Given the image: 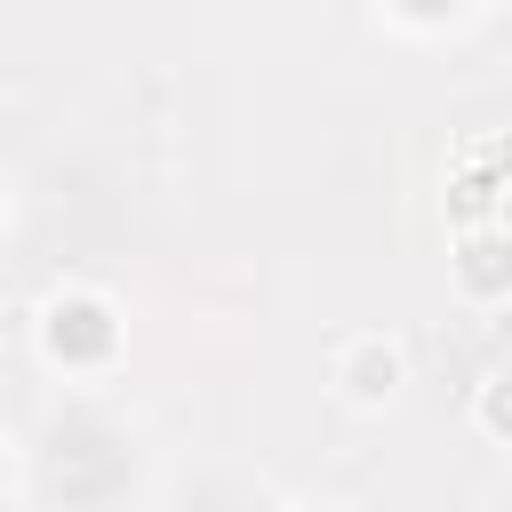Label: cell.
Wrapping results in <instances>:
<instances>
[{
  "instance_id": "cell-2",
  "label": "cell",
  "mask_w": 512,
  "mask_h": 512,
  "mask_svg": "<svg viewBox=\"0 0 512 512\" xmlns=\"http://www.w3.org/2000/svg\"><path fill=\"white\" fill-rule=\"evenodd\" d=\"M456 272H464L472 296H504V288H512V248H504L496 232H472L464 256H456Z\"/></svg>"
},
{
  "instance_id": "cell-6",
  "label": "cell",
  "mask_w": 512,
  "mask_h": 512,
  "mask_svg": "<svg viewBox=\"0 0 512 512\" xmlns=\"http://www.w3.org/2000/svg\"><path fill=\"white\" fill-rule=\"evenodd\" d=\"M0 472H8V456H0Z\"/></svg>"
},
{
  "instance_id": "cell-5",
  "label": "cell",
  "mask_w": 512,
  "mask_h": 512,
  "mask_svg": "<svg viewBox=\"0 0 512 512\" xmlns=\"http://www.w3.org/2000/svg\"><path fill=\"white\" fill-rule=\"evenodd\" d=\"M408 8H424V16H432V8H456V0H408Z\"/></svg>"
},
{
  "instance_id": "cell-3",
  "label": "cell",
  "mask_w": 512,
  "mask_h": 512,
  "mask_svg": "<svg viewBox=\"0 0 512 512\" xmlns=\"http://www.w3.org/2000/svg\"><path fill=\"white\" fill-rule=\"evenodd\" d=\"M392 384H400V352L392 344H352L344 352V392L352 400H384Z\"/></svg>"
},
{
  "instance_id": "cell-4",
  "label": "cell",
  "mask_w": 512,
  "mask_h": 512,
  "mask_svg": "<svg viewBox=\"0 0 512 512\" xmlns=\"http://www.w3.org/2000/svg\"><path fill=\"white\" fill-rule=\"evenodd\" d=\"M480 424H488L496 440H512V368L488 376V392H480Z\"/></svg>"
},
{
  "instance_id": "cell-1",
  "label": "cell",
  "mask_w": 512,
  "mask_h": 512,
  "mask_svg": "<svg viewBox=\"0 0 512 512\" xmlns=\"http://www.w3.org/2000/svg\"><path fill=\"white\" fill-rule=\"evenodd\" d=\"M40 336H48V352H56L64 368H96V360H112V344H120V328H112V312H104L96 296H56Z\"/></svg>"
}]
</instances>
